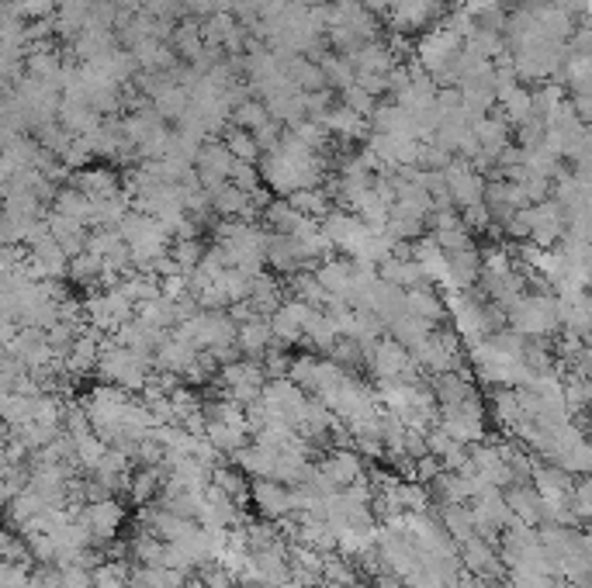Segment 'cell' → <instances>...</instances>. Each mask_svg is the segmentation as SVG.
I'll return each instance as SVG.
<instances>
[{
    "label": "cell",
    "mask_w": 592,
    "mask_h": 588,
    "mask_svg": "<svg viewBox=\"0 0 592 588\" xmlns=\"http://www.w3.org/2000/svg\"><path fill=\"white\" fill-rule=\"evenodd\" d=\"M250 505L260 512V519H277L295 516V499H291V485H281V481H250Z\"/></svg>",
    "instance_id": "15"
},
{
    "label": "cell",
    "mask_w": 592,
    "mask_h": 588,
    "mask_svg": "<svg viewBox=\"0 0 592 588\" xmlns=\"http://www.w3.org/2000/svg\"><path fill=\"white\" fill-rule=\"evenodd\" d=\"M316 471L333 488H347V485H354L357 478H364V457L347 447H329V450H322V457L316 461Z\"/></svg>",
    "instance_id": "16"
},
{
    "label": "cell",
    "mask_w": 592,
    "mask_h": 588,
    "mask_svg": "<svg viewBox=\"0 0 592 588\" xmlns=\"http://www.w3.org/2000/svg\"><path fill=\"white\" fill-rule=\"evenodd\" d=\"M281 132H284V128L277 125V122H264V125H260V128H253V139H257L260 153H267V149H271L274 142L281 139Z\"/></svg>",
    "instance_id": "40"
},
{
    "label": "cell",
    "mask_w": 592,
    "mask_h": 588,
    "mask_svg": "<svg viewBox=\"0 0 592 588\" xmlns=\"http://www.w3.org/2000/svg\"><path fill=\"white\" fill-rule=\"evenodd\" d=\"M433 516H437V523L444 526L447 537H451L454 544H461V540L475 537V530H471V509H468V502L433 505Z\"/></svg>",
    "instance_id": "29"
},
{
    "label": "cell",
    "mask_w": 592,
    "mask_h": 588,
    "mask_svg": "<svg viewBox=\"0 0 592 588\" xmlns=\"http://www.w3.org/2000/svg\"><path fill=\"white\" fill-rule=\"evenodd\" d=\"M215 388V398H229V402L236 405H253L260 402V391H264V371H260L257 360H232V364L219 367V374H215L212 381H208Z\"/></svg>",
    "instance_id": "6"
},
{
    "label": "cell",
    "mask_w": 592,
    "mask_h": 588,
    "mask_svg": "<svg viewBox=\"0 0 592 588\" xmlns=\"http://www.w3.org/2000/svg\"><path fill=\"white\" fill-rule=\"evenodd\" d=\"M444 184H447V194H451L454 208H471V205H482L485 198V177L471 167L468 160H461V156H454L451 163H447L444 170Z\"/></svg>",
    "instance_id": "12"
},
{
    "label": "cell",
    "mask_w": 592,
    "mask_h": 588,
    "mask_svg": "<svg viewBox=\"0 0 592 588\" xmlns=\"http://www.w3.org/2000/svg\"><path fill=\"white\" fill-rule=\"evenodd\" d=\"M406 308L416 319H423L430 329H444L447 326V298L440 294L433 284L406 291Z\"/></svg>",
    "instance_id": "22"
},
{
    "label": "cell",
    "mask_w": 592,
    "mask_h": 588,
    "mask_svg": "<svg viewBox=\"0 0 592 588\" xmlns=\"http://www.w3.org/2000/svg\"><path fill=\"white\" fill-rule=\"evenodd\" d=\"M260 180L264 187H271L274 198H291L298 191L309 187H322L333 173V156L312 153L305 142H298L291 132H281V139L274 142L267 153H260L257 160Z\"/></svg>",
    "instance_id": "1"
},
{
    "label": "cell",
    "mask_w": 592,
    "mask_h": 588,
    "mask_svg": "<svg viewBox=\"0 0 592 588\" xmlns=\"http://www.w3.org/2000/svg\"><path fill=\"white\" fill-rule=\"evenodd\" d=\"M219 139L226 142V149L232 153V160H236V163H257L260 160L257 139H253V132H246V128H236V125L226 122Z\"/></svg>",
    "instance_id": "32"
},
{
    "label": "cell",
    "mask_w": 592,
    "mask_h": 588,
    "mask_svg": "<svg viewBox=\"0 0 592 588\" xmlns=\"http://www.w3.org/2000/svg\"><path fill=\"white\" fill-rule=\"evenodd\" d=\"M260 104L267 108V118L281 128H295L298 122H305V94L291 84H284V87L271 90L267 97H260Z\"/></svg>",
    "instance_id": "17"
},
{
    "label": "cell",
    "mask_w": 592,
    "mask_h": 588,
    "mask_svg": "<svg viewBox=\"0 0 592 588\" xmlns=\"http://www.w3.org/2000/svg\"><path fill=\"white\" fill-rule=\"evenodd\" d=\"M170 263L177 267V274H191L205 256V239H170Z\"/></svg>",
    "instance_id": "35"
},
{
    "label": "cell",
    "mask_w": 592,
    "mask_h": 588,
    "mask_svg": "<svg viewBox=\"0 0 592 588\" xmlns=\"http://www.w3.org/2000/svg\"><path fill=\"white\" fill-rule=\"evenodd\" d=\"M447 322H451V333L468 346L506 329V312L492 305V301L478 298V291H464L447 294Z\"/></svg>",
    "instance_id": "2"
},
{
    "label": "cell",
    "mask_w": 592,
    "mask_h": 588,
    "mask_svg": "<svg viewBox=\"0 0 592 588\" xmlns=\"http://www.w3.org/2000/svg\"><path fill=\"white\" fill-rule=\"evenodd\" d=\"M412 360L423 374H447V371H471L468 357H464V343L451 333V326L430 329L419 343L409 346Z\"/></svg>",
    "instance_id": "5"
},
{
    "label": "cell",
    "mask_w": 592,
    "mask_h": 588,
    "mask_svg": "<svg viewBox=\"0 0 592 588\" xmlns=\"http://www.w3.org/2000/svg\"><path fill=\"white\" fill-rule=\"evenodd\" d=\"M77 523L84 526L91 547H104L122 533L125 526V505L118 499H97V502H84L77 509Z\"/></svg>",
    "instance_id": "9"
},
{
    "label": "cell",
    "mask_w": 592,
    "mask_h": 588,
    "mask_svg": "<svg viewBox=\"0 0 592 588\" xmlns=\"http://www.w3.org/2000/svg\"><path fill=\"white\" fill-rule=\"evenodd\" d=\"M264 263L281 277H291V274H298V270H312L309 263H305V256H302V250H298L295 239L281 236V232H267Z\"/></svg>",
    "instance_id": "19"
},
{
    "label": "cell",
    "mask_w": 592,
    "mask_h": 588,
    "mask_svg": "<svg viewBox=\"0 0 592 588\" xmlns=\"http://www.w3.org/2000/svg\"><path fill=\"white\" fill-rule=\"evenodd\" d=\"M94 371H97V378H101V384H115V388L139 395L142 384H146L149 374H153V360L142 357V353H136V350H129V346H122L118 339L104 336L101 357H97Z\"/></svg>",
    "instance_id": "4"
},
{
    "label": "cell",
    "mask_w": 592,
    "mask_h": 588,
    "mask_svg": "<svg viewBox=\"0 0 592 588\" xmlns=\"http://www.w3.org/2000/svg\"><path fill=\"white\" fill-rule=\"evenodd\" d=\"M361 4L374 14V18H385L388 7H392V0H361Z\"/></svg>",
    "instance_id": "41"
},
{
    "label": "cell",
    "mask_w": 592,
    "mask_h": 588,
    "mask_svg": "<svg viewBox=\"0 0 592 588\" xmlns=\"http://www.w3.org/2000/svg\"><path fill=\"white\" fill-rule=\"evenodd\" d=\"M77 191L84 194V198H111V194H118L122 187H118V177L111 170H84L77 173Z\"/></svg>",
    "instance_id": "33"
},
{
    "label": "cell",
    "mask_w": 592,
    "mask_h": 588,
    "mask_svg": "<svg viewBox=\"0 0 592 588\" xmlns=\"http://www.w3.org/2000/svg\"><path fill=\"white\" fill-rule=\"evenodd\" d=\"M530 485H534L537 499H544V502H568L575 478L568 471H561V467L547 464V461L544 464L534 461V467H530Z\"/></svg>",
    "instance_id": "20"
},
{
    "label": "cell",
    "mask_w": 592,
    "mask_h": 588,
    "mask_svg": "<svg viewBox=\"0 0 592 588\" xmlns=\"http://www.w3.org/2000/svg\"><path fill=\"white\" fill-rule=\"evenodd\" d=\"M291 360H295V353H291L288 346H277V343H274L271 350H267L264 357L257 360V364H260V371H264L267 381H281V378H288Z\"/></svg>",
    "instance_id": "37"
},
{
    "label": "cell",
    "mask_w": 592,
    "mask_h": 588,
    "mask_svg": "<svg viewBox=\"0 0 592 588\" xmlns=\"http://www.w3.org/2000/svg\"><path fill=\"white\" fill-rule=\"evenodd\" d=\"M167 336L163 329H156V326H149L146 319H139V315H132L129 322H122V326L115 329V336L111 339H118L122 346H129V350H136L142 353V357H149L153 360V350H156V343Z\"/></svg>",
    "instance_id": "24"
},
{
    "label": "cell",
    "mask_w": 592,
    "mask_h": 588,
    "mask_svg": "<svg viewBox=\"0 0 592 588\" xmlns=\"http://www.w3.org/2000/svg\"><path fill=\"white\" fill-rule=\"evenodd\" d=\"M447 18L444 0H392L385 21L395 35H426Z\"/></svg>",
    "instance_id": "8"
},
{
    "label": "cell",
    "mask_w": 592,
    "mask_h": 588,
    "mask_svg": "<svg viewBox=\"0 0 592 588\" xmlns=\"http://www.w3.org/2000/svg\"><path fill=\"white\" fill-rule=\"evenodd\" d=\"M291 205H295L298 211H302L305 218H319L322 215H329V211L336 208V201H333V194L326 191V184L322 187H309V191H298V194H291Z\"/></svg>",
    "instance_id": "34"
},
{
    "label": "cell",
    "mask_w": 592,
    "mask_h": 588,
    "mask_svg": "<svg viewBox=\"0 0 592 588\" xmlns=\"http://www.w3.org/2000/svg\"><path fill=\"white\" fill-rule=\"evenodd\" d=\"M340 339V333H336L333 319H329L322 308H312L309 319H305V329H302V346L309 353H326L329 346Z\"/></svg>",
    "instance_id": "28"
},
{
    "label": "cell",
    "mask_w": 592,
    "mask_h": 588,
    "mask_svg": "<svg viewBox=\"0 0 592 588\" xmlns=\"http://www.w3.org/2000/svg\"><path fill=\"white\" fill-rule=\"evenodd\" d=\"M506 329L523 339H554L558 326V301L554 291H523L506 308Z\"/></svg>",
    "instance_id": "3"
},
{
    "label": "cell",
    "mask_w": 592,
    "mask_h": 588,
    "mask_svg": "<svg viewBox=\"0 0 592 588\" xmlns=\"http://www.w3.org/2000/svg\"><path fill=\"white\" fill-rule=\"evenodd\" d=\"M274 346V333L267 319L236 322V350L243 360H260Z\"/></svg>",
    "instance_id": "23"
},
{
    "label": "cell",
    "mask_w": 592,
    "mask_h": 588,
    "mask_svg": "<svg viewBox=\"0 0 592 588\" xmlns=\"http://www.w3.org/2000/svg\"><path fill=\"white\" fill-rule=\"evenodd\" d=\"M149 104H153V111L163 118V122H167V125H177V122H181V118L187 115V104H191V94H187V90H184L181 84H167Z\"/></svg>",
    "instance_id": "31"
},
{
    "label": "cell",
    "mask_w": 592,
    "mask_h": 588,
    "mask_svg": "<svg viewBox=\"0 0 592 588\" xmlns=\"http://www.w3.org/2000/svg\"><path fill=\"white\" fill-rule=\"evenodd\" d=\"M194 357H198V350H194L191 343H184L181 336L170 329L167 336L156 343L153 350V371L160 374H174V378H184V371L194 364Z\"/></svg>",
    "instance_id": "18"
},
{
    "label": "cell",
    "mask_w": 592,
    "mask_h": 588,
    "mask_svg": "<svg viewBox=\"0 0 592 588\" xmlns=\"http://www.w3.org/2000/svg\"><path fill=\"white\" fill-rule=\"evenodd\" d=\"M288 288H291L288 298L305 301V305H312V308H322V301H326V291H322V284L316 281L312 270H298V274H291Z\"/></svg>",
    "instance_id": "36"
},
{
    "label": "cell",
    "mask_w": 592,
    "mask_h": 588,
    "mask_svg": "<svg viewBox=\"0 0 592 588\" xmlns=\"http://www.w3.org/2000/svg\"><path fill=\"white\" fill-rule=\"evenodd\" d=\"M457 561H461V571L464 575H475L482 578V582H492V585H502V578H506V564H502L499 557V547L492 544V540H482V537H468L457 544Z\"/></svg>",
    "instance_id": "10"
},
{
    "label": "cell",
    "mask_w": 592,
    "mask_h": 588,
    "mask_svg": "<svg viewBox=\"0 0 592 588\" xmlns=\"http://www.w3.org/2000/svg\"><path fill=\"white\" fill-rule=\"evenodd\" d=\"M208 485H215L222 495H229V499L236 505H243V509L250 505V478H246V474L239 471L232 461L215 464L212 467V481H208Z\"/></svg>",
    "instance_id": "27"
},
{
    "label": "cell",
    "mask_w": 592,
    "mask_h": 588,
    "mask_svg": "<svg viewBox=\"0 0 592 588\" xmlns=\"http://www.w3.org/2000/svg\"><path fill=\"white\" fill-rule=\"evenodd\" d=\"M264 122H271V118H267V108L257 101V97H250V101H243L239 108L229 111V125L246 128V132H253V128H260Z\"/></svg>",
    "instance_id": "38"
},
{
    "label": "cell",
    "mask_w": 592,
    "mask_h": 588,
    "mask_svg": "<svg viewBox=\"0 0 592 588\" xmlns=\"http://www.w3.org/2000/svg\"><path fill=\"white\" fill-rule=\"evenodd\" d=\"M336 97H340L343 108H350L354 115H361V118H371V111L378 108V97H371L364 87H357V84H350L347 90H340Z\"/></svg>",
    "instance_id": "39"
},
{
    "label": "cell",
    "mask_w": 592,
    "mask_h": 588,
    "mask_svg": "<svg viewBox=\"0 0 592 588\" xmlns=\"http://www.w3.org/2000/svg\"><path fill=\"white\" fill-rule=\"evenodd\" d=\"M232 153L226 149V142L222 139H205L198 146V153H194V177H198V184L205 187V191H212V187L226 184L229 173H232Z\"/></svg>",
    "instance_id": "13"
},
{
    "label": "cell",
    "mask_w": 592,
    "mask_h": 588,
    "mask_svg": "<svg viewBox=\"0 0 592 588\" xmlns=\"http://www.w3.org/2000/svg\"><path fill=\"white\" fill-rule=\"evenodd\" d=\"M322 128H326L329 135H333V142H367V135H371V128H367V118L354 115L350 108H343L340 101L333 104V108L326 111V115L319 118Z\"/></svg>",
    "instance_id": "21"
},
{
    "label": "cell",
    "mask_w": 592,
    "mask_h": 588,
    "mask_svg": "<svg viewBox=\"0 0 592 588\" xmlns=\"http://www.w3.org/2000/svg\"><path fill=\"white\" fill-rule=\"evenodd\" d=\"M399 588H406V585H399Z\"/></svg>",
    "instance_id": "43"
},
{
    "label": "cell",
    "mask_w": 592,
    "mask_h": 588,
    "mask_svg": "<svg viewBox=\"0 0 592 588\" xmlns=\"http://www.w3.org/2000/svg\"><path fill=\"white\" fill-rule=\"evenodd\" d=\"M454 588H496L492 582H482V578H475V575H461L454 582Z\"/></svg>",
    "instance_id": "42"
},
{
    "label": "cell",
    "mask_w": 592,
    "mask_h": 588,
    "mask_svg": "<svg viewBox=\"0 0 592 588\" xmlns=\"http://www.w3.org/2000/svg\"><path fill=\"white\" fill-rule=\"evenodd\" d=\"M374 270H378L381 281L392 284V288H399V291H412V288H423L426 284L423 270L416 267L412 256H388V260L378 263Z\"/></svg>",
    "instance_id": "26"
},
{
    "label": "cell",
    "mask_w": 592,
    "mask_h": 588,
    "mask_svg": "<svg viewBox=\"0 0 592 588\" xmlns=\"http://www.w3.org/2000/svg\"><path fill=\"white\" fill-rule=\"evenodd\" d=\"M565 236V211L558 201L544 198L537 205H527V243H534L537 250H551Z\"/></svg>",
    "instance_id": "11"
},
{
    "label": "cell",
    "mask_w": 592,
    "mask_h": 588,
    "mask_svg": "<svg viewBox=\"0 0 592 588\" xmlns=\"http://www.w3.org/2000/svg\"><path fill=\"white\" fill-rule=\"evenodd\" d=\"M312 305H305V301H295V298H284L281 305L274 308L271 315H267V322H271V333H274V343L277 346H302V329H305V319H309Z\"/></svg>",
    "instance_id": "14"
},
{
    "label": "cell",
    "mask_w": 592,
    "mask_h": 588,
    "mask_svg": "<svg viewBox=\"0 0 592 588\" xmlns=\"http://www.w3.org/2000/svg\"><path fill=\"white\" fill-rule=\"evenodd\" d=\"M367 374L374 381H423V371L416 367L412 353L406 346H399L395 339L381 336L367 346Z\"/></svg>",
    "instance_id": "7"
},
{
    "label": "cell",
    "mask_w": 592,
    "mask_h": 588,
    "mask_svg": "<svg viewBox=\"0 0 592 588\" xmlns=\"http://www.w3.org/2000/svg\"><path fill=\"white\" fill-rule=\"evenodd\" d=\"M502 499H506L513 519H520V523H527V526H541V499H537V492H534L530 481L506 485L502 488Z\"/></svg>",
    "instance_id": "25"
},
{
    "label": "cell",
    "mask_w": 592,
    "mask_h": 588,
    "mask_svg": "<svg viewBox=\"0 0 592 588\" xmlns=\"http://www.w3.org/2000/svg\"><path fill=\"white\" fill-rule=\"evenodd\" d=\"M163 471L160 467H142V464H136L132 467V474H129V499L136 502V505H149L160 495V488H163Z\"/></svg>",
    "instance_id": "30"
}]
</instances>
